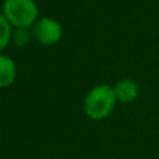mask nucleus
Segmentation results:
<instances>
[{
	"instance_id": "f257e3e1",
	"label": "nucleus",
	"mask_w": 159,
	"mask_h": 159,
	"mask_svg": "<svg viewBox=\"0 0 159 159\" xmlns=\"http://www.w3.org/2000/svg\"><path fill=\"white\" fill-rule=\"evenodd\" d=\"M117 103L114 87L110 84H97L84 97L83 111L92 120H104L113 113Z\"/></svg>"
},
{
	"instance_id": "20e7f679",
	"label": "nucleus",
	"mask_w": 159,
	"mask_h": 159,
	"mask_svg": "<svg viewBox=\"0 0 159 159\" xmlns=\"http://www.w3.org/2000/svg\"><path fill=\"white\" fill-rule=\"evenodd\" d=\"M113 87H114V93L118 103L131 104L139 96V86L132 79H121Z\"/></svg>"
},
{
	"instance_id": "0eeeda50",
	"label": "nucleus",
	"mask_w": 159,
	"mask_h": 159,
	"mask_svg": "<svg viewBox=\"0 0 159 159\" xmlns=\"http://www.w3.org/2000/svg\"><path fill=\"white\" fill-rule=\"evenodd\" d=\"M31 37H33V31H30V28H14L11 39L17 47H24L30 42Z\"/></svg>"
},
{
	"instance_id": "f03ea898",
	"label": "nucleus",
	"mask_w": 159,
	"mask_h": 159,
	"mask_svg": "<svg viewBox=\"0 0 159 159\" xmlns=\"http://www.w3.org/2000/svg\"><path fill=\"white\" fill-rule=\"evenodd\" d=\"M3 16L14 28H33L38 21V7L34 0H6Z\"/></svg>"
},
{
	"instance_id": "423d86ee",
	"label": "nucleus",
	"mask_w": 159,
	"mask_h": 159,
	"mask_svg": "<svg viewBox=\"0 0 159 159\" xmlns=\"http://www.w3.org/2000/svg\"><path fill=\"white\" fill-rule=\"evenodd\" d=\"M11 25L9 24V21L6 20L3 13H0V51L9 45V42L11 41Z\"/></svg>"
},
{
	"instance_id": "39448f33",
	"label": "nucleus",
	"mask_w": 159,
	"mask_h": 159,
	"mask_svg": "<svg viewBox=\"0 0 159 159\" xmlns=\"http://www.w3.org/2000/svg\"><path fill=\"white\" fill-rule=\"evenodd\" d=\"M17 76V68L11 58L0 55V89L9 87L14 83Z\"/></svg>"
},
{
	"instance_id": "7ed1b4c3",
	"label": "nucleus",
	"mask_w": 159,
	"mask_h": 159,
	"mask_svg": "<svg viewBox=\"0 0 159 159\" xmlns=\"http://www.w3.org/2000/svg\"><path fill=\"white\" fill-rule=\"evenodd\" d=\"M33 37L42 45H54L61 41L63 35V28L59 21L52 17L38 18L34 27L31 28Z\"/></svg>"
}]
</instances>
